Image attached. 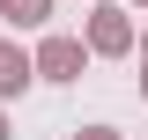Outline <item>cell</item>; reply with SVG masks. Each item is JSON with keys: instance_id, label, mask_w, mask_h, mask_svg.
I'll list each match as a JSON object with an SVG mask.
<instances>
[{"instance_id": "1", "label": "cell", "mask_w": 148, "mask_h": 140, "mask_svg": "<svg viewBox=\"0 0 148 140\" xmlns=\"http://www.w3.org/2000/svg\"><path fill=\"white\" fill-rule=\"evenodd\" d=\"M74 67H82V52H74V44H45V74H59V81H67Z\"/></svg>"}, {"instance_id": "2", "label": "cell", "mask_w": 148, "mask_h": 140, "mask_svg": "<svg viewBox=\"0 0 148 140\" xmlns=\"http://www.w3.org/2000/svg\"><path fill=\"white\" fill-rule=\"evenodd\" d=\"M0 7H8L15 22H45V0H0Z\"/></svg>"}]
</instances>
